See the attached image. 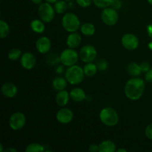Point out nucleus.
<instances>
[{
    "mask_svg": "<svg viewBox=\"0 0 152 152\" xmlns=\"http://www.w3.org/2000/svg\"><path fill=\"white\" fill-rule=\"evenodd\" d=\"M145 82L140 78L134 77L127 81L124 91L126 97L131 100H138L145 91Z\"/></svg>",
    "mask_w": 152,
    "mask_h": 152,
    "instance_id": "nucleus-1",
    "label": "nucleus"
},
{
    "mask_svg": "<svg viewBox=\"0 0 152 152\" xmlns=\"http://www.w3.org/2000/svg\"><path fill=\"white\" fill-rule=\"evenodd\" d=\"M99 120L105 126L112 127L119 123V114L113 108L105 107L100 111Z\"/></svg>",
    "mask_w": 152,
    "mask_h": 152,
    "instance_id": "nucleus-2",
    "label": "nucleus"
},
{
    "mask_svg": "<svg viewBox=\"0 0 152 152\" xmlns=\"http://www.w3.org/2000/svg\"><path fill=\"white\" fill-rule=\"evenodd\" d=\"M85 73L83 68L79 65L70 66L65 71V79L71 85H78L83 81Z\"/></svg>",
    "mask_w": 152,
    "mask_h": 152,
    "instance_id": "nucleus-3",
    "label": "nucleus"
},
{
    "mask_svg": "<svg viewBox=\"0 0 152 152\" xmlns=\"http://www.w3.org/2000/svg\"><path fill=\"white\" fill-rule=\"evenodd\" d=\"M62 28L70 33L76 32L80 28V22L79 18L74 13H67L62 19Z\"/></svg>",
    "mask_w": 152,
    "mask_h": 152,
    "instance_id": "nucleus-4",
    "label": "nucleus"
},
{
    "mask_svg": "<svg viewBox=\"0 0 152 152\" xmlns=\"http://www.w3.org/2000/svg\"><path fill=\"white\" fill-rule=\"evenodd\" d=\"M38 13L41 20L49 23V22H52L53 19H54V7L50 4V3L47 2V1L45 3H41L39 6Z\"/></svg>",
    "mask_w": 152,
    "mask_h": 152,
    "instance_id": "nucleus-5",
    "label": "nucleus"
},
{
    "mask_svg": "<svg viewBox=\"0 0 152 152\" xmlns=\"http://www.w3.org/2000/svg\"><path fill=\"white\" fill-rule=\"evenodd\" d=\"M79 59V55L74 48L65 49L59 56V61L65 66H72L76 65Z\"/></svg>",
    "mask_w": 152,
    "mask_h": 152,
    "instance_id": "nucleus-6",
    "label": "nucleus"
},
{
    "mask_svg": "<svg viewBox=\"0 0 152 152\" xmlns=\"http://www.w3.org/2000/svg\"><path fill=\"white\" fill-rule=\"evenodd\" d=\"M101 19L108 26H114L119 20V14L117 10L111 7L103 8L101 13Z\"/></svg>",
    "mask_w": 152,
    "mask_h": 152,
    "instance_id": "nucleus-7",
    "label": "nucleus"
},
{
    "mask_svg": "<svg viewBox=\"0 0 152 152\" xmlns=\"http://www.w3.org/2000/svg\"><path fill=\"white\" fill-rule=\"evenodd\" d=\"M97 56L96 48L91 45H84L80 51V57L83 62H92Z\"/></svg>",
    "mask_w": 152,
    "mask_h": 152,
    "instance_id": "nucleus-8",
    "label": "nucleus"
},
{
    "mask_svg": "<svg viewBox=\"0 0 152 152\" xmlns=\"http://www.w3.org/2000/svg\"><path fill=\"white\" fill-rule=\"evenodd\" d=\"M26 123V117L22 112H15L9 119V126L13 131L21 130Z\"/></svg>",
    "mask_w": 152,
    "mask_h": 152,
    "instance_id": "nucleus-9",
    "label": "nucleus"
},
{
    "mask_svg": "<svg viewBox=\"0 0 152 152\" xmlns=\"http://www.w3.org/2000/svg\"><path fill=\"white\" fill-rule=\"evenodd\" d=\"M121 42L123 47L129 50H135L139 46V39L137 37L132 34H126L123 35Z\"/></svg>",
    "mask_w": 152,
    "mask_h": 152,
    "instance_id": "nucleus-10",
    "label": "nucleus"
},
{
    "mask_svg": "<svg viewBox=\"0 0 152 152\" xmlns=\"http://www.w3.org/2000/svg\"><path fill=\"white\" fill-rule=\"evenodd\" d=\"M21 65L26 70H31L36 66L37 59L32 53L25 52L21 56Z\"/></svg>",
    "mask_w": 152,
    "mask_h": 152,
    "instance_id": "nucleus-11",
    "label": "nucleus"
},
{
    "mask_svg": "<svg viewBox=\"0 0 152 152\" xmlns=\"http://www.w3.org/2000/svg\"><path fill=\"white\" fill-rule=\"evenodd\" d=\"M56 118L61 124H68L74 118V113L69 108H63L56 113Z\"/></svg>",
    "mask_w": 152,
    "mask_h": 152,
    "instance_id": "nucleus-12",
    "label": "nucleus"
},
{
    "mask_svg": "<svg viewBox=\"0 0 152 152\" xmlns=\"http://www.w3.org/2000/svg\"><path fill=\"white\" fill-rule=\"evenodd\" d=\"M36 48L40 53H47L51 48V42L47 37H42L36 42Z\"/></svg>",
    "mask_w": 152,
    "mask_h": 152,
    "instance_id": "nucleus-13",
    "label": "nucleus"
},
{
    "mask_svg": "<svg viewBox=\"0 0 152 152\" xmlns=\"http://www.w3.org/2000/svg\"><path fill=\"white\" fill-rule=\"evenodd\" d=\"M1 94L7 98H13L18 93L17 87L13 83H6L1 88Z\"/></svg>",
    "mask_w": 152,
    "mask_h": 152,
    "instance_id": "nucleus-14",
    "label": "nucleus"
},
{
    "mask_svg": "<svg viewBox=\"0 0 152 152\" xmlns=\"http://www.w3.org/2000/svg\"><path fill=\"white\" fill-rule=\"evenodd\" d=\"M82 42V37L78 33H71L66 39V45L70 48H76L80 45Z\"/></svg>",
    "mask_w": 152,
    "mask_h": 152,
    "instance_id": "nucleus-15",
    "label": "nucleus"
},
{
    "mask_svg": "<svg viewBox=\"0 0 152 152\" xmlns=\"http://www.w3.org/2000/svg\"><path fill=\"white\" fill-rule=\"evenodd\" d=\"M71 96L67 91H59L56 95V102L59 106L64 107L68 103Z\"/></svg>",
    "mask_w": 152,
    "mask_h": 152,
    "instance_id": "nucleus-16",
    "label": "nucleus"
},
{
    "mask_svg": "<svg viewBox=\"0 0 152 152\" xmlns=\"http://www.w3.org/2000/svg\"><path fill=\"white\" fill-rule=\"evenodd\" d=\"M70 96L72 100L74 102H83L85 100L86 98V92L83 89L80 88H74L70 92Z\"/></svg>",
    "mask_w": 152,
    "mask_h": 152,
    "instance_id": "nucleus-17",
    "label": "nucleus"
},
{
    "mask_svg": "<svg viewBox=\"0 0 152 152\" xmlns=\"http://www.w3.org/2000/svg\"><path fill=\"white\" fill-rule=\"evenodd\" d=\"M117 151L116 145L113 141L105 140L99 145V152H114Z\"/></svg>",
    "mask_w": 152,
    "mask_h": 152,
    "instance_id": "nucleus-18",
    "label": "nucleus"
},
{
    "mask_svg": "<svg viewBox=\"0 0 152 152\" xmlns=\"http://www.w3.org/2000/svg\"><path fill=\"white\" fill-rule=\"evenodd\" d=\"M67 80L62 77H55L52 82V86L56 91H62L65 90L67 86Z\"/></svg>",
    "mask_w": 152,
    "mask_h": 152,
    "instance_id": "nucleus-19",
    "label": "nucleus"
},
{
    "mask_svg": "<svg viewBox=\"0 0 152 152\" xmlns=\"http://www.w3.org/2000/svg\"><path fill=\"white\" fill-rule=\"evenodd\" d=\"M30 27L31 30L37 34H42L45 30V26L43 23V21L39 20V19H34L31 21Z\"/></svg>",
    "mask_w": 152,
    "mask_h": 152,
    "instance_id": "nucleus-20",
    "label": "nucleus"
},
{
    "mask_svg": "<svg viewBox=\"0 0 152 152\" xmlns=\"http://www.w3.org/2000/svg\"><path fill=\"white\" fill-rule=\"evenodd\" d=\"M127 71L131 76L134 77H137L142 74V71L140 68V65L137 64L136 62L129 63L127 66Z\"/></svg>",
    "mask_w": 152,
    "mask_h": 152,
    "instance_id": "nucleus-21",
    "label": "nucleus"
},
{
    "mask_svg": "<svg viewBox=\"0 0 152 152\" xmlns=\"http://www.w3.org/2000/svg\"><path fill=\"white\" fill-rule=\"evenodd\" d=\"M80 30H81L82 34L85 36H87V37L93 36L96 31L95 26L90 22H86V23H84L83 25H81Z\"/></svg>",
    "mask_w": 152,
    "mask_h": 152,
    "instance_id": "nucleus-22",
    "label": "nucleus"
},
{
    "mask_svg": "<svg viewBox=\"0 0 152 152\" xmlns=\"http://www.w3.org/2000/svg\"><path fill=\"white\" fill-rule=\"evenodd\" d=\"M97 70L98 68L96 65L92 63V62H88L83 68L85 75L87 77H94L97 72Z\"/></svg>",
    "mask_w": 152,
    "mask_h": 152,
    "instance_id": "nucleus-23",
    "label": "nucleus"
},
{
    "mask_svg": "<svg viewBox=\"0 0 152 152\" xmlns=\"http://www.w3.org/2000/svg\"><path fill=\"white\" fill-rule=\"evenodd\" d=\"M54 10L59 14H62L65 13L68 9V4L65 0H58L54 3Z\"/></svg>",
    "mask_w": 152,
    "mask_h": 152,
    "instance_id": "nucleus-24",
    "label": "nucleus"
},
{
    "mask_svg": "<svg viewBox=\"0 0 152 152\" xmlns=\"http://www.w3.org/2000/svg\"><path fill=\"white\" fill-rule=\"evenodd\" d=\"M10 27L5 21L0 20V37L1 39L6 38L10 34Z\"/></svg>",
    "mask_w": 152,
    "mask_h": 152,
    "instance_id": "nucleus-25",
    "label": "nucleus"
},
{
    "mask_svg": "<svg viewBox=\"0 0 152 152\" xmlns=\"http://www.w3.org/2000/svg\"><path fill=\"white\" fill-rule=\"evenodd\" d=\"M45 151V148L42 145L39 143H31L26 147L25 151L26 152H42Z\"/></svg>",
    "mask_w": 152,
    "mask_h": 152,
    "instance_id": "nucleus-26",
    "label": "nucleus"
},
{
    "mask_svg": "<svg viewBox=\"0 0 152 152\" xmlns=\"http://www.w3.org/2000/svg\"><path fill=\"white\" fill-rule=\"evenodd\" d=\"M8 58L10 60L15 61L22 56V51L18 48H12L8 51Z\"/></svg>",
    "mask_w": 152,
    "mask_h": 152,
    "instance_id": "nucleus-27",
    "label": "nucleus"
},
{
    "mask_svg": "<svg viewBox=\"0 0 152 152\" xmlns=\"http://www.w3.org/2000/svg\"><path fill=\"white\" fill-rule=\"evenodd\" d=\"M112 0H93V3L99 8H105L110 7Z\"/></svg>",
    "mask_w": 152,
    "mask_h": 152,
    "instance_id": "nucleus-28",
    "label": "nucleus"
},
{
    "mask_svg": "<svg viewBox=\"0 0 152 152\" xmlns=\"http://www.w3.org/2000/svg\"><path fill=\"white\" fill-rule=\"evenodd\" d=\"M96 66L99 71H105L108 68V62L105 59H100V60L98 61Z\"/></svg>",
    "mask_w": 152,
    "mask_h": 152,
    "instance_id": "nucleus-29",
    "label": "nucleus"
},
{
    "mask_svg": "<svg viewBox=\"0 0 152 152\" xmlns=\"http://www.w3.org/2000/svg\"><path fill=\"white\" fill-rule=\"evenodd\" d=\"M78 5L82 7H88L91 4L93 0H76Z\"/></svg>",
    "mask_w": 152,
    "mask_h": 152,
    "instance_id": "nucleus-30",
    "label": "nucleus"
},
{
    "mask_svg": "<svg viewBox=\"0 0 152 152\" xmlns=\"http://www.w3.org/2000/svg\"><path fill=\"white\" fill-rule=\"evenodd\" d=\"M145 136L147 138L152 140V123H150L146 126L145 130Z\"/></svg>",
    "mask_w": 152,
    "mask_h": 152,
    "instance_id": "nucleus-31",
    "label": "nucleus"
},
{
    "mask_svg": "<svg viewBox=\"0 0 152 152\" xmlns=\"http://www.w3.org/2000/svg\"><path fill=\"white\" fill-rule=\"evenodd\" d=\"M110 7H112V8L115 9V10H120L122 7V2L120 0H112V2H111Z\"/></svg>",
    "mask_w": 152,
    "mask_h": 152,
    "instance_id": "nucleus-32",
    "label": "nucleus"
},
{
    "mask_svg": "<svg viewBox=\"0 0 152 152\" xmlns=\"http://www.w3.org/2000/svg\"><path fill=\"white\" fill-rule=\"evenodd\" d=\"M140 68L141 69H142V72L146 73L147 71H149V69L151 68V66H150V65L148 64V62H141V63L140 64Z\"/></svg>",
    "mask_w": 152,
    "mask_h": 152,
    "instance_id": "nucleus-33",
    "label": "nucleus"
},
{
    "mask_svg": "<svg viewBox=\"0 0 152 152\" xmlns=\"http://www.w3.org/2000/svg\"><path fill=\"white\" fill-rule=\"evenodd\" d=\"M145 79L148 83H152V68H150L149 71H147L145 75Z\"/></svg>",
    "mask_w": 152,
    "mask_h": 152,
    "instance_id": "nucleus-34",
    "label": "nucleus"
},
{
    "mask_svg": "<svg viewBox=\"0 0 152 152\" xmlns=\"http://www.w3.org/2000/svg\"><path fill=\"white\" fill-rule=\"evenodd\" d=\"M89 151L91 152H96L99 151V145H96V144H91V145L89 146Z\"/></svg>",
    "mask_w": 152,
    "mask_h": 152,
    "instance_id": "nucleus-35",
    "label": "nucleus"
},
{
    "mask_svg": "<svg viewBox=\"0 0 152 152\" xmlns=\"http://www.w3.org/2000/svg\"><path fill=\"white\" fill-rule=\"evenodd\" d=\"M148 35L150 36V37L152 38V25H150L148 26Z\"/></svg>",
    "mask_w": 152,
    "mask_h": 152,
    "instance_id": "nucleus-36",
    "label": "nucleus"
},
{
    "mask_svg": "<svg viewBox=\"0 0 152 152\" xmlns=\"http://www.w3.org/2000/svg\"><path fill=\"white\" fill-rule=\"evenodd\" d=\"M4 151H6V152H16V151H17V150H16V148H6L5 150H4Z\"/></svg>",
    "mask_w": 152,
    "mask_h": 152,
    "instance_id": "nucleus-37",
    "label": "nucleus"
},
{
    "mask_svg": "<svg viewBox=\"0 0 152 152\" xmlns=\"http://www.w3.org/2000/svg\"><path fill=\"white\" fill-rule=\"evenodd\" d=\"M31 1L35 4H40L42 3V0H31Z\"/></svg>",
    "mask_w": 152,
    "mask_h": 152,
    "instance_id": "nucleus-38",
    "label": "nucleus"
},
{
    "mask_svg": "<svg viewBox=\"0 0 152 152\" xmlns=\"http://www.w3.org/2000/svg\"><path fill=\"white\" fill-rule=\"evenodd\" d=\"M64 70H63V67H62V66H59V67H58V68H57V70H56V72L58 73V74H61V73L62 72V71H63Z\"/></svg>",
    "mask_w": 152,
    "mask_h": 152,
    "instance_id": "nucleus-39",
    "label": "nucleus"
},
{
    "mask_svg": "<svg viewBox=\"0 0 152 152\" xmlns=\"http://www.w3.org/2000/svg\"><path fill=\"white\" fill-rule=\"evenodd\" d=\"M117 152H126L127 150L125 149V148H119V149L117 150Z\"/></svg>",
    "mask_w": 152,
    "mask_h": 152,
    "instance_id": "nucleus-40",
    "label": "nucleus"
},
{
    "mask_svg": "<svg viewBox=\"0 0 152 152\" xmlns=\"http://www.w3.org/2000/svg\"><path fill=\"white\" fill-rule=\"evenodd\" d=\"M45 1H47V2L52 4V3H55V2H56V1H57L58 0H45Z\"/></svg>",
    "mask_w": 152,
    "mask_h": 152,
    "instance_id": "nucleus-41",
    "label": "nucleus"
},
{
    "mask_svg": "<svg viewBox=\"0 0 152 152\" xmlns=\"http://www.w3.org/2000/svg\"><path fill=\"white\" fill-rule=\"evenodd\" d=\"M0 151L2 152L3 151V145L1 144H0Z\"/></svg>",
    "mask_w": 152,
    "mask_h": 152,
    "instance_id": "nucleus-42",
    "label": "nucleus"
},
{
    "mask_svg": "<svg viewBox=\"0 0 152 152\" xmlns=\"http://www.w3.org/2000/svg\"><path fill=\"white\" fill-rule=\"evenodd\" d=\"M147 1H148V2L151 5H152V0H147Z\"/></svg>",
    "mask_w": 152,
    "mask_h": 152,
    "instance_id": "nucleus-43",
    "label": "nucleus"
},
{
    "mask_svg": "<svg viewBox=\"0 0 152 152\" xmlns=\"http://www.w3.org/2000/svg\"><path fill=\"white\" fill-rule=\"evenodd\" d=\"M65 1H72V0H65Z\"/></svg>",
    "mask_w": 152,
    "mask_h": 152,
    "instance_id": "nucleus-44",
    "label": "nucleus"
}]
</instances>
